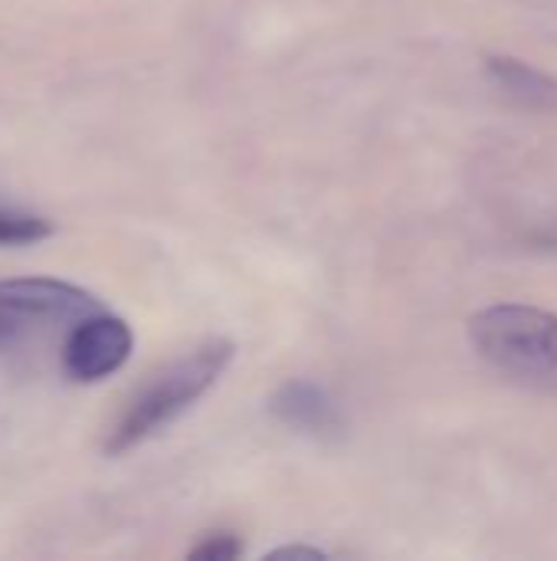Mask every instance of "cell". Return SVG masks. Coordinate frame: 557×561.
<instances>
[{"label":"cell","instance_id":"obj_1","mask_svg":"<svg viewBox=\"0 0 557 561\" xmlns=\"http://www.w3.org/2000/svg\"><path fill=\"white\" fill-rule=\"evenodd\" d=\"M233 362V342L210 339L187 355L164 365L151 381L141 385V391L128 401L125 414L115 421L105 450L112 457H121L144 444L148 437L161 434L167 424H174L184 411H190L230 368Z\"/></svg>","mask_w":557,"mask_h":561},{"label":"cell","instance_id":"obj_2","mask_svg":"<svg viewBox=\"0 0 557 561\" xmlns=\"http://www.w3.org/2000/svg\"><path fill=\"white\" fill-rule=\"evenodd\" d=\"M473 348L519 388L557 394V316L538 306H489L469 319Z\"/></svg>","mask_w":557,"mask_h":561},{"label":"cell","instance_id":"obj_3","mask_svg":"<svg viewBox=\"0 0 557 561\" xmlns=\"http://www.w3.org/2000/svg\"><path fill=\"white\" fill-rule=\"evenodd\" d=\"M98 309L102 306L89 289L56 276L0 279V348L23 342L39 325L79 322Z\"/></svg>","mask_w":557,"mask_h":561},{"label":"cell","instance_id":"obj_4","mask_svg":"<svg viewBox=\"0 0 557 561\" xmlns=\"http://www.w3.org/2000/svg\"><path fill=\"white\" fill-rule=\"evenodd\" d=\"M135 352V332L125 319L98 309L76 322L62 348V371L76 385H95L128 365Z\"/></svg>","mask_w":557,"mask_h":561},{"label":"cell","instance_id":"obj_5","mask_svg":"<svg viewBox=\"0 0 557 561\" xmlns=\"http://www.w3.org/2000/svg\"><path fill=\"white\" fill-rule=\"evenodd\" d=\"M269 411L292 431L312 437V440H335L345 431L341 411L332 401V394L312 381H286L272 401Z\"/></svg>","mask_w":557,"mask_h":561},{"label":"cell","instance_id":"obj_6","mask_svg":"<svg viewBox=\"0 0 557 561\" xmlns=\"http://www.w3.org/2000/svg\"><path fill=\"white\" fill-rule=\"evenodd\" d=\"M489 79L506 95H512L515 102H522L529 108H552V105H557V79H552L542 69H535L525 59L492 56L489 59Z\"/></svg>","mask_w":557,"mask_h":561},{"label":"cell","instance_id":"obj_7","mask_svg":"<svg viewBox=\"0 0 557 561\" xmlns=\"http://www.w3.org/2000/svg\"><path fill=\"white\" fill-rule=\"evenodd\" d=\"M53 220L30 214V210H16V207H3L0 204V250H20V247H33L53 237Z\"/></svg>","mask_w":557,"mask_h":561},{"label":"cell","instance_id":"obj_8","mask_svg":"<svg viewBox=\"0 0 557 561\" xmlns=\"http://www.w3.org/2000/svg\"><path fill=\"white\" fill-rule=\"evenodd\" d=\"M243 552L240 539L233 533H210L204 536L194 549H190V559L200 561H233Z\"/></svg>","mask_w":557,"mask_h":561},{"label":"cell","instance_id":"obj_9","mask_svg":"<svg viewBox=\"0 0 557 561\" xmlns=\"http://www.w3.org/2000/svg\"><path fill=\"white\" fill-rule=\"evenodd\" d=\"M276 556L279 559H322L325 552L322 549H305V546H289V549H279Z\"/></svg>","mask_w":557,"mask_h":561}]
</instances>
